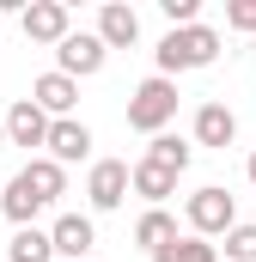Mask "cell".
<instances>
[{
    "label": "cell",
    "mask_w": 256,
    "mask_h": 262,
    "mask_svg": "<svg viewBox=\"0 0 256 262\" xmlns=\"http://www.w3.org/2000/svg\"><path fill=\"white\" fill-rule=\"evenodd\" d=\"M232 140H238V116H232L220 98H207V104L195 110V140H189V146H214V152H226Z\"/></svg>",
    "instance_id": "cell-12"
},
{
    "label": "cell",
    "mask_w": 256,
    "mask_h": 262,
    "mask_svg": "<svg viewBox=\"0 0 256 262\" xmlns=\"http://www.w3.org/2000/svg\"><path fill=\"white\" fill-rule=\"evenodd\" d=\"M140 159H146V165H165V171H177V177H183V171H189V159H195V146L189 140H183V134H153V140H146V152H140Z\"/></svg>",
    "instance_id": "cell-15"
},
{
    "label": "cell",
    "mask_w": 256,
    "mask_h": 262,
    "mask_svg": "<svg viewBox=\"0 0 256 262\" xmlns=\"http://www.w3.org/2000/svg\"><path fill=\"white\" fill-rule=\"evenodd\" d=\"M171 122H177V79H159V73L140 79V85L128 92V128L153 140V134L171 128Z\"/></svg>",
    "instance_id": "cell-3"
},
{
    "label": "cell",
    "mask_w": 256,
    "mask_h": 262,
    "mask_svg": "<svg viewBox=\"0 0 256 262\" xmlns=\"http://www.w3.org/2000/svg\"><path fill=\"white\" fill-rule=\"evenodd\" d=\"M226 25L250 37V31H256V0H226Z\"/></svg>",
    "instance_id": "cell-20"
},
{
    "label": "cell",
    "mask_w": 256,
    "mask_h": 262,
    "mask_svg": "<svg viewBox=\"0 0 256 262\" xmlns=\"http://www.w3.org/2000/svg\"><path fill=\"white\" fill-rule=\"evenodd\" d=\"M61 195H67V171L55 159H31L18 177L0 183V213H6L12 232H18V226H37V213H49Z\"/></svg>",
    "instance_id": "cell-1"
},
{
    "label": "cell",
    "mask_w": 256,
    "mask_h": 262,
    "mask_svg": "<svg viewBox=\"0 0 256 262\" xmlns=\"http://www.w3.org/2000/svg\"><path fill=\"white\" fill-rule=\"evenodd\" d=\"M18 25H25V37L31 43H61L67 31H73V12H67L61 0H31V6H18Z\"/></svg>",
    "instance_id": "cell-8"
},
{
    "label": "cell",
    "mask_w": 256,
    "mask_h": 262,
    "mask_svg": "<svg viewBox=\"0 0 256 262\" xmlns=\"http://www.w3.org/2000/svg\"><path fill=\"white\" fill-rule=\"evenodd\" d=\"M92 244H98L92 213H61V220L49 226V250H55V262H86V256H92Z\"/></svg>",
    "instance_id": "cell-7"
},
{
    "label": "cell",
    "mask_w": 256,
    "mask_h": 262,
    "mask_svg": "<svg viewBox=\"0 0 256 262\" xmlns=\"http://www.w3.org/2000/svg\"><path fill=\"white\" fill-rule=\"evenodd\" d=\"M0 134H6L12 146H25V152H31V146H43V140H49V116H43V110H37L31 98H18V104L6 110V122H0Z\"/></svg>",
    "instance_id": "cell-14"
},
{
    "label": "cell",
    "mask_w": 256,
    "mask_h": 262,
    "mask_svg": "<svg viewBox=\"0 0 256 262\" xmlns=\"http://www.w3.org/2000/svg\"><path fill=\"white\" fill-rule=\"evenodd\" d=\"M153 262H220V250L207 238H195V232H177L165 250H153Z\"/></svg>",
    "instance_id": "cell-18"
},
{
    "label": "cell",
    "mask_w": 256,
    "mask_h": 262,
    "mask_svg": "<svg viewBox=\"0 0 256 262\" xmlns=\"http://www.w3.org/2000/svg\"><path fill=\"white\" fill-rule=\"evenodd\" d=\"M214 250H220V262H256V220H238Z\"/></svg>",
    "instance_id": "cell-19"
},
{
    "label": "cell",
    "mask_w": 256,
    "mask_h": 262,
    "mask_svg": "<svg viewBox=\"0 0 256 262\" xmlns=\"http://www.w3.org/2000/svg\"><path fill=\"white\" fill-rule=\"evenodd\" d=\"M104 61H110V49L92 31H67L55 43V73H67V79H92V73H104Z\"/></svg>",
    "instance_id": "cell-5"
},
{
    "label": "cell",
    "mask_w": 256,
    "mask_h": 262,
    "mask_svg": "<svg viewBox=\"0 0 256 262\" xmlns=\"http://www.w3.org/2000/svg\"><path fill=\"white\" fill-rule=\"evenodd\" d=\"M128 195H140L146 207H165V201L177 195V171H165V165H146V159H134V165H128Z\"/></svg>",
    "instance_id": "cell-13"
},
{
    "label": "cell",
    "mask_w": 256,
    "mask_h": 262,
    "mask_svg": "<svg viewBox=\"0 0 256 262\" xmlns=\"http://www.w3.org/2000/svg\"><path fill=\"white\" fill-rule=\"evenodd\" d=\"M244 177H250V183H256V152H250V165H244Z\"/></svg>",
    "instance_id": "cell-21"
},
{
    "label": "cell",
    "mask_w": 256,
    "mask_h": 262,
    "mask_svg": "<svg viewBox=\"0 0 256 262\" xmlns=\"http://www.w3.org/2000/svg\"><path fill=\"white\" fill-rule=\"evenodd\" d=\"M6 262H55L49 232H43V226H18V232H12V244H6Z\"/></svg>",
    "instance_id": "cell-17"
},
{
    "label": "cell",
    "mask_w": 256,
    "mask_h": 262,
    "mask_svg": "<svg viewBox=\"0 0 256 262\" xmlns=\"http://www.w3.org/2000/svg\"><path fill=\"white\" fill-rule=\"evenodd\" d=\"M31 104L49 116V122H61V116H73V104H79V79H67V73H43L37 85H31Z\"/></svg>",
    "instance_id": "cell-11"
},
{
    "label": "cell",
    "mask_w": 256,
    "mask_h": 262,
    "mask_svg": "<svg viewBox=\"0 0 256 262\" xmlns=\"http://www.w3.org/2000/svg\"><path fill=\"white\" fill-rule=\"evenodd\" d=\"M43 159H55V165H79V159H92V128L79 122V116H61V122H49V140H43Z\"/></svg>",
    "instance_id": "cell-9"
},
{
    "label": "cell",
    "mask_w": 256,
    "mask_h": 262,
    "mask_svg": "<svg viewBox=\"0 0 256 262\" xmlns=\"http://www.w3.org/2000/svg\"><path fill=\"white\" fill-rule=\"evenodd\" d=\"M86 201H92V213H116L128 201V159H98L86 171Z\"/></svg>",
    "instance_id": "cell-6"
},
{
    "label": "cell",
    "mask_w": 256,
    "mask_h": 262,
    "mask_svg": "<svg viewBox=\"0 0 256 262\" xmlns=\"http://www.w3.org/2000/svg\"><path fill=\"white\" fill-rule=\"evenodd\" d=\"M153 61H159V79H177V73H195V67H214V61H220V31H214V25L165 31L159 49H153Z\"/></svg>",
    "instance_id": "cell-2"
},
{
    "label": "cell",
    "mask_w": 256,
    "mask_h": 262,
    "mask_svg": "<svg viewBox=\"0 0 256 262\" xmlns=\"http://www.w3.org/2000/svg\"><path fill=\"white\" fill-rule=\"evenodd\" d=\"M171 238H177V220H171L165 207H146V213L134 220V244H140L146 256H153V250H165Z\"/></svg>",
    "instance_id": "cell-16"
},
{
    "label": "cell",
    "mask_w": 256,
    "mask_h": 262,
    "mask_svg": "<svg viewBox=\"0 0 256 262\" xmlns=\"http://www.w3.org/2000/svg\"><path fill=\"white\" fill-rule=\"evenodd\" d=\"M104 49H134L140 43V12L128 6V0H104L98 6V31H92Z\"/></svg>",
    "instance_id": "cell-10"
},
{
    "label": "cell",
    "mask_w": 256,
    "mask_h": 262,
    "mask_svg": "<svg viewBox=\"0 0 256 262\" xmlns=\"http://www.w3.org/2000/svg\"><path fill=\"white\" fill-rule=\"evenodd\" d=\"M183 220H189V232L195 238H226L232 226H238V195L232 189H220V183H201L189 201H183Z\"/></svg>",
    "instance_id": "cell-4"
}]
</instances>
